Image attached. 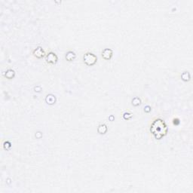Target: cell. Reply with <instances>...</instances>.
<instances>
[{
	"instance_id": "1",
	"label": "cell",
	"mask_w": 193,
	"mask_h": 193,
	"mask_svg": "<svg viewBox=\"0 0 193 193\" xmlns=\"http://www.w3.org/2000/svg\"><path fill=\"white\" fill-rule=\"evenodd\" d=\"M167 130L168 129L166 123L162 118H155L152 122L150 127V132L157 140H161L162 137L167 135Z\"/></svg>"
},
{
	"instance_id": "2",
	"label": "cell",
	"mask_w": 193,
	"mask_h": 193,
	"mask_svg": "<svg viewBox=\"0 0 193 193\" xmlns=\"http://www.w3.org/2000/svg\"><path fill=\"white\" fill-rule=\"evenodd\" d=\"M97 57L93 53L88 52L83 56V61L87 66H89V67L94 65L97 63Z\"/></svg>"
},
{
	"instance_id": "3",
	"label": "cell",
	"mask_w": 193,
	"mask_h": 193,
	"mask_svg": "<svg viewBox=\"0 0 193 193\" xmlns=\"http://www.w3.org/2000/svg\"><path fill=\"white\" fill-rule=\"evenodd\" d=\"M45 60L48 63H50V64H55V63L57 62L58 57L55 53L51 51V52H49L48 54L46 55Z\"/></svg>"
},
{
	"instance_id": "4",
	"label": "cell",
	"mask_w": 193,
	"mask_h": 193,
	"mask_svg": "<svg viewBox=\"0 0 193 193\" xmlns=\"http://www.w3.org/2000/svg\"><path fill=\"white\" fill-rule=\"evenodd\" d=\"M33 55L34 57H35L36 58H39V59H41V58H43L45 56V52L43 49H42V47H37L35 50L33 52Z\"/></svg>"
},
{
	"instance_id": "5",
	"label": "cell",
	"mask_w": 193,
	"mask_h": 193,
	"mask_svg": "<svg viewBox=\"0 0 193 193\" xmlns=\"http://www.w3.org/2000/svg\"><path fill=\"white\" fill-rule=\"evenodd\" d=\"M112 55H113V51L110 48H105L104 51H102V57L105 59V60H110Z\"/></svg>"
},
{
	"instance_id": "6",
	"label": "cell",
	"mask_w": 193,
	"mask_h": 193,
	"mask_svg": "<svg viewBox=\"0 0 193 193\" xmlns=\"http://www.w3.org/2000/svg\"><path fill=\"white\" fill-rule=\"evenodd\" d=\"M76 58V55L73 51H68L66 55V59L67 61H72Z\"/></svg>"
},
{
	"instance_id": "7",
	"label": "cell",
	"mask_w": 193,
	"mask_h": 193,
	"mask_svg": "<svg viewBox=\"0 0 193 193\" xmlns=\"http://www.w3.org/2000/svg\"><path fill=\"white\" fill-rule=\"evenodd\" d=\"M97 131L101 134H104L107 131V126L105 124H102V125H99L98 128H97Z\"/></svg>"
},
{
	"instance_id": "8",
	"label": "cell",
	"mask_w": 193,
	"mask_h": 193,
	"mask_svg": "<svg viewBox=\"0 0 193 193\" xmlns=\"http://www.w3.org/2000/svg\"><path fill=\"white\" fill-rule=\"evenodd\" d=\"M14 75H15V72H14V71L13 70H9L6 71L5 73V76L9 79L14 78Z\"/></svg>"
},
{
	"instance_id": "9",
	"label": "cell",
	"mask_w": 193,
	"mask_h": 193,
	"mask_svg": "<svg viewBox=\"0 0 193 193\" xmlns=\"http://www.w3.org/2000/svg\"><path fill=\"white\" fill-rule=\"evenodd\" d=\"M182 79H183V81L185 82H187L189 81L190 79V76H189V72H183V74H182Z\"/></svg>"
}]
</instances>
